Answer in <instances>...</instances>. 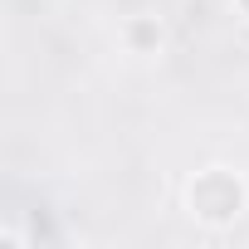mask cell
Segmentation results:
<instances>
[{
	"label": "cell",
	"instance_id": "2",
	"mask_svg": "<svg viewBox=\"0 0 249 249\" xmlns=\"http://www.w3.org/2000/svg\"><path fill=\"white\" fill-rule=\"evenodd\" d=\"M127 35H132V44H137V49H152V44H161V30H157L152 20H137Z\"/></svg>",
	"mask_w": 249,
	"mask_h": 249
},
{
	"label": "cell",
	"instance_id": "3",
	"mask_svg": "<svg viewBox=\"0 0 249 249\" xmlns=\"http://www.w3.org/2000/svg\"><path fill=\"white\" fill-rule=\"evenodd\" d=\"M239 10H244V15H249V0H239Z\"/></svg>",
	"mask_w": 249,
	"mask_h": 249
},
{
	"label": "cell",
	"instance_id": "1",
	"mask_svg": "<svg viewBox=\"0 0 249 249\" xmlns=\"http://www.w3.org/2000/svg\"><path fill=\"white\" fill-rule=\"evenodd\" d=\"M191 210H196L200 220H210V225H230V220L244 210V186H239L230 171L210 166V171H200V176L191 181Z\"/></svg>",
	"mask_w": 249,
	"mask_h": 249
}]
</instances>
